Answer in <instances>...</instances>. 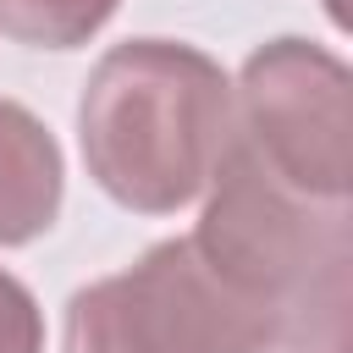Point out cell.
Masks as SVG:
<instances>
[{"label": "cell", "instance_id": "cell-7", "mask_svg": "<svg viewBox=\"0 0 353 353\" xmlns=\"http://www.w3.org/2000/svg\"><path fill=\"white\" fill-rule=\"evenodd\" d=\"M0 353H44V320L33 292L0 270Z\"/></svg>", "mask_w": 353, "mask_h": 353}, {"label": "cell", "instance_id": "cell-4", "mask_svg": "<svg viewBox=\"0 0 353 353\" xmlns=\"http://www.w3.org/2000/svg\"><path fill=\"white\" fill-rule=\"evenodd\" d=\"M232 138L292 193L342 204L353 182L347 66L309 39L254 50L232 88Z\"/></svg>", "mask_w": 353, "mask_h": 353}, {"label": "cell", "instance_id": "cell-5", "mask_svg": "<svg viewBox=\"0 0 353 353\" xmlns=\"http://www.w3.org/2000/svg\"><path fill=\"white\" fill-rule=\"evenodd\" d=\"M61 210V149L44 121L0 99V248L33 243Z\"/></svg>", "mask_w": 353, "mask_h": 353}, {"label": "cell", "instance_id": "cell-2", "mask_svg": "<svg viewBox=\"0 0 353 353\" xmlns=\"http://www.w3.org/2000/svg\"><path fill=\"white\" fill-rule=\"evenodd\" d=\"M88 176L127 210L171 215L193 204L232 143L226 72L176 39L116 44L77 105Z\"/></svg>", "mask_w": 353, "mask_h": 353}, {"label": "cell", "instance_id": "cell-3", "mask_svg": "<svg viewBox=\"0 0 353 353\" xmlns=\"http://www.w3.org/2000/svg\"><path fill=\"white\" fill-rule=\"evenodd\" d=\"M265 320L193 248L154 243L132 270L105 276L66 303L61 353H259Z\"/></svg>", "mask_w": 353, "mask_h": 353}, {"label": "cell", "instance_id": "cell-6", "mask_svg": "<svg viewBox=\"0 0 353 353\" xmlns=\"http://www.w3.org/2000/svg\"><path fill=\"white\" fill-rule=\"evenodd\" d=\"M116 0H0V28L39 50H72L110 22Z\"/></svg>", "mask_w": 353, "mask_h": 353}, {"label": "cell", "instance_id": "cell-1", "mask_svg": "<svg viewBox=\"0 0 353 353\" xmlns=\"http://www.w3.org/2000/svg\"><path fill=\"white\" fill-rule=\"evenodd\" d=\"M193 248L265 320L259 353H353V237L347 204L276 182L237 138L226 143Z\"/></svg>", "mask_w": 353, "mask_h": 353}]
</instances>
